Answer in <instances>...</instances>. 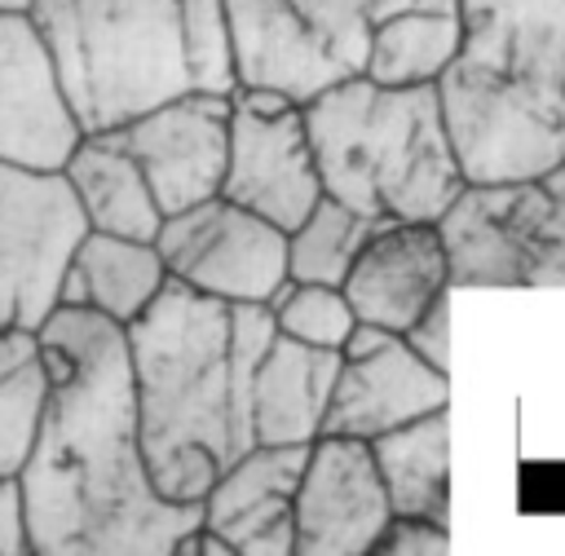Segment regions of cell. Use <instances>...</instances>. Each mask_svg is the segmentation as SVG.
Returning <instances> with one entry per match:
<instances>
[{
  "label": "cell",
  "instance_id": "1",
  "mask_svg": "<svg viewBox=\"0 0 565 556\" xmlns=\"http://www.w3.org/2000/svg\"><path fill=\"white\" fill-rule=\"evenodd\" d=\"M49 371L31 455L13 472L26 494L35 556H163L203 521V503L150 485L124 327L57 304L40 327Z\"/></svg>",
  "mask_w": 565,
  "mask_h": 556
},
{
  "label": "cell",
  "instance_id": "2",
  "mask_svg": "<svg viewBox=\"0 0 565 556\" xmlns=\"http://www.w3.org/2000/svg\"><path fill=\"white\" fill-rule=\"evenodd\" d=\"M269 304L216 300L163 278L124 327L137 441L163 499L199 503L207 485L256 446L252 371L274 340Z\"/></svg>",
  "mask_w": 565,
  "mask_h": 556
},
{
  "label": "cell",
  "instance_id": "3",
  "mask_svg": "<svg viewBox=\"0 0 565 556\" xmlns=\"http://www.w3.org/2000/svg\"><path fill=\"white\" fill-rule=\"evenodd\" d=\"M433 79L463 181H530L565 159V0H459Z\"/></svg>",
  "mask_w": 565,
  "mask_h": 556
},
{
  "label": "cell",
  "instance_id": "4",
  "mask_svg": "<svg viewBox=\"0 0 565 556\" xmlns=\"http://www.w3.org/2000/svg\"><path fill=\"white\" fill-rule=\"evenodd\" d=\"M84 132H106L181 93H234L221 0H35Z\"/></svg>",
  "mask_w": 565,
  "mask_h": 556
},
{
  "label": "cell",
  "instance_id": "5",
  "mask_svg": "<svg viewBox=\"0 0 565 556\" xmlns=\"http://www.w3.org/2000/svg\"><path fill=\"white\" fill-rule=\"evenodd\" d=\"M322 194L388 221H437L463 190L433 84L349 75L300 101Z\"/></svg>",
  "mask_w": 565,
  "mask_h": 556
},
{
  "label": "cell",
  "instance_id": "6",
  "mask_svg": "<svg viewBox=\"0 0 565 556\" xmlns=\"http://www.w3.org/2000/svg\"><path fill=\"white\" fill-rule=\"evenodd\" d=\"M406 0H221L234 84L309 101L362 75L371 31Z\"/></svg>",
  "mask_w": 565,
  "mask_h": 556
},
{
  "label": "cell",
  "instance_id": "7",
  "mask_svg": "<svg viewBox=\"0 0 565 556\" xmlns=\"http://www.w3.org/2000/svg\"><path fill=\"white\" fill-rule=\"evenodd\" d=\"M84 229L62 172L0 163V331H35L57 309L62 274Z\"/></svg>",
  "mask_w": 565,
  "mask_h": 556
},
{
  "label": "cell",
  "instance_id": "8",
  "mask_svg": "<svg viewBox=\"0 0 565 556\" xmlns=\"http://www.w3.org/2000/svg\"><path fill=\"white\" fill-rule=\"evenodd\" d=\"M154 252L168 278L216 300L269 304L287 282V234L225 194L168 212L159 221Z\"/></svg>",
  "mask_w": 565,
  "mask_h": 556
},
{
  "label": "cell",
  "instance_id": "9",
  "mask_svg": "<svg viewBox=\"0 0 565 556\" xmlns=\"http://www.w3.org/2000/svg\"><path fill=\"white\" fill-rule=\"evenodd\" d=\"M221 194L265 216L282 234L309 216V207L322 199V185H318L305 119H300V101L274 88L234 84Z\"/></svg>",
  "mask_w": 565,
  "mask_h": 556
},
{
  "label": "cell",
  "instance_id": "10",
  "mask_svg": "<svg viewBox=\"0 0 565 556\" xmlns=\"http://www.w3.org/2000/svg\"><path fill=\"white\" fill-rule=\"evenodd\" d=\"M124 154L141 168L159 212H181L221 194L230 150V93H181L115 128H106Z\"/></svg>",
  "mask_w": 565,
  "mask_h": 556
},
{
  "label": "cell",
  "instance_id": "11",
  "mask_svg": "<svg viewBox=\"0 0 565 556\" xmlns=\"http://www.w3.org/2000/svg\"><path fill=\"white\" fill-rule=\"evenodd\" d=\"M446 402H450L446 371L428 366L397 331L353 322L349 340L340 344V366L318 432L371 441L406 419L441 410Z\"/></svg>",
  "mask_w": 565,
  "mask_h": 556
},
{
  "label": "cell",
  "instance_id": "12",
  "mask_svg": "<svg viewBox=\"0 0 565 556\" xmlns=\"http://www.w3.org/2000/svg\"><path fill=\"white\" fill-rule=\"evenodd\" d=\"M393 507L362 437L318 432L291 499V552L300 556H362L375 547Z\"/></svg>",
  "mask_w": 565,
  "mask_h": 556
},
{
  "label": "cell",
  "instance_id": "13",
  "mask_svg": "<svg viewBox=\"0 0 565 556\" xmlns=\"http://www.w3.org/2000/svg\"><path fill=\"white\" fill-rule=\"evenodd\" d=\"M84 128L31 13H0V163L62 172Z\"/></svg>",
  "mask_w": 565,
  "mask_h": 556
},
{
  "label": "cell",
  "instance_id": "14",
  "mask_svg": "<svg viewBox=\"0 0 565 556\" xmlns=\"http://www.w3.org/2000/svg\"><path fill=\"white\" fill-rule=\"evenodd\" d=\"M446 287H450V274H446V252L433 221H380L340 282L358 322H371L397 335Z\"/></svg>",
  "mask_w": 565,
  "mask_h": 556
},
{
  "label": "cell",
  "instance_id": "15",
  "mask_svg": "<svg viewBox=\"0 0 565 556\" xmlns=\"http://www.w3.org/2000/svg\"><path fill=\"white\" fill-rule=\"evenodd\" d=\"M309 446H252L199 499L203 525L238 556H291V499Z\"/></svg>",
  "mask_w": 565,
  "mask_h": 556
},
{
  "label": "cell",
  "instance_id": "16",
  "mask_svg": "<svg viewBox=\"0 0 565 556\" xmlns=\"http://www.w3.org/2000/svg\"><path fill=\"white\" fill-rule=\"evenodd\" d=\"M335 366H340V349L300 344L274 331V340L265 344L252 371L256 446H309L322 428Z\"/></svg>",
  "mask_w": 565,
  "mask_h": 556
},
{
  "label": "cell",
  "instance_id": "17",
  "mask_svg": "<svg viewBox=\"0 0 565 556\" xmlns=\"http://www.w3.org/2000/svg\"><path fill=\"white\" fill-rule=\"evenodd\" d=\"M163 278H168V269H163L154 243L84 229L71 252V265L62 274L57 304L93 309V313L128 327L154 300Z\"/></svg>",
  "mask_w": 565,
  "mask_h": 556
},
{
  "label": "cell",
  "instance_id": "18",
  "mask_svg": "<svg viewBox=\"0 0 565 556\" xmlns=\"http://www.w3.org/2000/svg\"><path fill=\"white\" fill-rule=\"evenodd\" d=\"M62 177H66L88 229L154 243L163 212H159L141 168L132 163V154H124L110 137L84 132L79 146L71 150V159L62 163Z\"/></svg>",
  "mask_w": 565,
  "mask_h": 556
},
{
  "label": "cell",
  "instance_id": "19",
  "mask_svg": "<svg viewBox=\"0 0 565 556\" xmlns=\"http://www.w3.org/2000/svg\"><path fill=\"white\" fill-rule=\"evenodd\" d=\"M512 287H565V159L530 181H490Z\"/></svg>",
  "mask_w": 565,
  "mask_h": 556
},
{
  "label": "cell",
  "instance_id": "20",
  "mask_svg": "<svg viewBox=\"0 0 565 556\" xmlns=\"http://www.w3.org/2000/svg\"><path fill=\"white\" fill-rule=\"evenodd\" d=\"M397 516H424L450 525V424L446 406L406 419L366 441Z\"/></svg>",
  "mask_w": 565,
  "mask_h": 556
},
{
  "label": "cell",
  "instance_id": "21",
  "mask_svg": "<svg viewBox=\"0 0 565 556\" xmlns=\"http://www.w3.org/2000/svg\"><path fill=\"white\" fill-rule=\"evenodd\" d=\"M459 0H406L371 31L362 75L375 84H433L459 49Z\"/></svg>",
  "mask_w": 565,
  "mask_h": 556
},
{
  "label": "cell",
  "instance_id": "22",
  "mask_svg": "<svg viewBox=\"0 0 565 556\" xmlns=\"http://www.w3.org/2000/svg\"><path fill=\"white\" fill-rule=\"evenodd\" d=\"M49 397L40 335L26 327L0 331V477H13L31 455Z\"/></svg>",
  "mask_w": 565,
  "mask_h": 556
},
{
  "label": "cell",
  "instance_id": "23",
  "mask_svg": "<svg viewBox=\"0 0 565 556\" xmlns=\"http://www.w3.org/2000/svg\"><path fill=\"white\" fill-rule=\"evenodd\" d=\"M380 221H388V216H366V212H353L340 199L322 194L309 207V216L296 229H287V278L340 287L353 256L362 252V243L375 234Z\"/></svg>",
  "mask_w": 565,
  "mask_h": 556
},
{
  "label": "cell",
  "instance_id": "24",
  "mask_svg": "<svg viewBox=\"0 0 565 556\" xmlns=\"http://www.w3.org/2000/svg\"><path fill=\"white\" fill-rule=\"evenodd\" d=\"M269 313H274L278 335H291V340L318 344V349H340L358 322L340 287L296 282V278H287L269 296Z\"/></svg>",
  "mask_w": 565,
  "mask_h": 556
},
{
  "label": "cell",
  "instance_id": "25",
  "mask_svg": "<svg viewBox=\"0 0 565 556\" xmlns=\"http://www.w3.org/2000/svg\"><path fill=\"white\" fill-rule=\"evenodd\" d=\"M450 291H455V287H446L441 296H433L428 309L402 331V340H406L428 366H437V371L450 366Z\"/></svg>",
  "mask_w": 565,
  "mask_h": 556
},
{
  "label": "cell",
  "instance_id": "26",
  "mask_svg": "<svg viewBox=\"0 0 565 556\" xmlns=\"http://www.w3.org/2000/svg\"><path fill=\"white\" fill-rule=\"evenodd\" d=\"M371 552H393V556H406V552H419V556H441L450 552V525H437V521H424V516H388V525L380 530L375 547Z\"/></svg>",
  "mask_w": 565,
  "mask_h": 556
},
{
  "label": "cell",
  "instance_id": "27",
  "mask_svg": "<svg viewBox=\"0 0 565 556\" xmlns=\"http://www.w3.org/2000/svg\"><path fill=\"white\" fill-rule=\"evenodd\" d=\"M0 556H35L31 516L18 477H0Z\"/></svg>",
  "mask_w": 565,
  "mask_h": 556
},
{
  "label": "cell",
  "instance_id": "28",
  "mask_svg": "<svg viewBox=\"0 0 565 556\" xmlns=\"http://www.w3.org/2000/svg\"><path fill=\"white\" fill-rule=\"evenodd\" d=\"M35 0H0V13H31Z\"/></svg>",
  "mask_w": 565,
  "mask_h": 556
}]
</instances>
